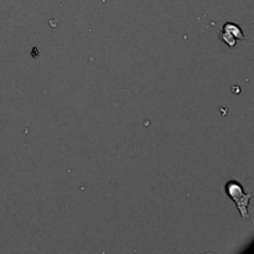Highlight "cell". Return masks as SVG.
Listing matches in <instances>:
<instances>
[{"mask_svg":"<svg viewBox=\"0 0 254 254\" xmlns=\"http://www.w3.org/2000/svg\"><path fill=\"white\" fill-rule=\"evenodd\" d=\"M223 31L227 32L231 36H233L235 39L238 40H243L246 37L243 31L241 30V27L238 26L237 24H233V22H226V24L223 25Z\"/></svg>","mask_w":254,"mask_h":254,"instance_id":"cell-2","label":"cell"},{"mask_svg":"<svg viewBox=\"0 0 254 254\" xmlns=\"http://www.w3.org/2000/svg\"><path fill=\"white\" fill-rule=\"evenodd\" d=\"M220 39L223 44L227 45L228 47H235L236 46V42H237V39H235L233 36H231L230 34L227 32H220Z\"/></svg>","mask_w":254,"mask_h":254,"instance_id":"cell-3","label":"cell"},{"mask_svg":"<svg viewBox=\"0 0 254 254\" xmlns=\"http://www.w3.org/2000/svg\"><path fill=\"white\" fill-rule=\"evenodd\" d=\"M225 191L227 193L228 197L235 202L237 206L238 211L241 213V217L248 220L251 217L250 212H248V207H250V201L252 200L253 193L252 192H246L243 189L242 184L238 181H228L225 186Z\"/></svg>","mask_w":254,"mask_h":254,"instance_id":"cell-1","label":"cell"}]
</instances>
